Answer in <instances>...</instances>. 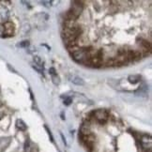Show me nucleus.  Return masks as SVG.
Masks as SVG:
<instances>
[{"mask_svg": "<svg viewBox=\"0 0 152 152\" xmlns=\"http://www.w3.org/2000/svg\"><path fill=\"white\" fill-rule=\"evenodd\" d=\"M16 127L18 128L20 131H26V125L22 119H17L16 120Z\"/></svg>", "mask_w": 152, "mask_h": 152, "instance_id": "423d86ee", "label": "nucleus"}, {"mask_svg": "<svg viewBox=\"0 0 152 152\" xmlns=\"http://www.w3.org/2000/svg\"><path fill=\"white\" fill-rule=\"evenodd\" d=\"M28 149H29V141L27 140V141L26 142V144H25V151L27 152Z\"/></svg>", "mask_w": 152, "mask_h": 152, "instance_id": "ddd939ff", "label": "nucleus"}, {"mask_svg": "<svg viewBox=\"0 0 152 152\" xmlns=\"http://www.w3.org/2000/svg\"><path fill=\"white\" fill-rule=\"evenodd\" d=\"M72 102V99L69 98V97L66 98L65 100H64V104H65V105H69Z\"/></svg>", "mask_w": 152, "mask_h": 152, "instance_id": "9d476101", "label": "nucleus"}, {"mask_svg": "<svg viewBox=\"0 0 152 152\" xmlns=\"http://www.w3.org/2000/svg\"><path fill=\"white\" fill-rule=\"evenodd\" d=\"M34 61H35V64H37V65H42V60L39 56H35Z\"/></svg>", "mask_w": 152, "mask_h": 152, "instance_id": "6e6552de", "label": "nucleus"}, {"mask_svg": "<svg viewBox=\"0 0 152 152\" xmlns=\"http://www.w3.org/2000/svg\"><path fill=\"white\" fill-rule=\"evenodd\" d=\"M142 56H143L142 52L137 51V50H129L127 52V58L129 62L139 60Z\"/></svg>", "mask_w": 152, "mask_h": 152, "instance_id": "f03ea898", "label": "nucleus"}, {"mask_svg": "<svg viewBox=\"0 0 152 152\" xmlns=\"http://www.w3.org/2000/svg\"><path fill=\"white\" fill-rule=\"evenodd\" d=\"M40 3H42V4H44L45 7H50L51 4H52V1H42Z\"/></svg>", "mask_w": 152, "mask_h": 152, "instance_id": "f8f14e48", "label": "nucleus"}, {"mask_svg": "<svg viewBox=\"0 0 152 152\" xmlns=\"http://www.w3.org/2000/svg\"><path fill=\"white\" fill-rule=\"evenodd\" d=\"M4 33H5V28H4V26L0 25V37H4Z\"/></svg>", "mask_w": 152, "mask_h": 152, "instance_id": "9b49d317", "label": "nucleus"}, {"mask_svg": "<svg viewBox=\"0 0 152 152\" xmlns=\"http://www.w3.org/2000/svg\"><path fill=\"white\" fill-rule=\"evenodd\" d=\"M5 28V33H4V37H10L12 36L14 33V25L10 22H7L4 25Z\"/></svg>", "mask_w": 152, "mask_h": 152, "instance_id": "7ed1b4c3", "label": "nucleus"}, {"mask_svg": "<svg viewBox=\"0 0 152 152\" xmlns=\"http://www.w3.org/2000/svg\"><path fill=\"white\" fill-rule=\"evenodd\" d=\"M49 73H50L51 75H55V74H56V69H55L54 68H51V69H49Z\"/></svg>", "mask_w": 152, "mask_h": 152, "instance_id": "4468645a", "label": "nucleus"}, {"mask_svg": "<svg viewBox=\"0 0 152 152\" xmlns=\"http://www.w3.org/2000/svg\"><path fill=\"white\" fill-rule=\"evenodd\" d=\"M52 80H53V83L55 85H59V83H60V78L58 77L57 74L52 75Z\"/></svg>", "mask_w": 152, "mask_h": 152, "instance_id": "0eeeda50", "label": "nucleus"}, {"mask_svg": "<svg viewBox=\"0 0 152 152\" xmlns=\"http://www.w3.org/2000/svg\"><path fill=\"white\" fill-rule=\"evenodd\" d=\"M69 80H71V82H72L73 84L77 85V86H84V85H85L84 80L82 79V78H80L79 76L72 75V76H71V78H69Z\"/></svg>", "mask_w": 152, "mask_h": 152, "instance_id": "20e7f679", "label": "nucleus"}, {"mask_svg": "<svg viewBox=\"0 0 152 152\" xmlns=\"http://www.w3.org/2000/svg\"><path fill=\"white\" fill-rule=\"evenodd\" d=\"M128 81L130 82L131 84H132V85H135V84H137V83H139L140 81H141V76L140 75H130L128 77Z\"/></svg>", "mask_w": 152, "mask_h": 152, "instance_id": "39448f33", "label": "nucleus"}, {"mask_svg": "<svg viewBox=\"0 0 152 152\" xmlns=\"http://www.w3.org/2000/svg\"><path fill=\"white\" fill-rule=\"evenodd\" d=\"M93 118H94L99 123L104 124L109 118V113L104 109L97 110L95 112H93Z\"/></svg>", "mask_w": 152, "mask_h": 152, "instance_id": "f257e3e1", "label": "nucleus"}, {"mask_svg": "<svg viewBox=\"0 0 152 152\" xmlns=\"http://www.w3.org/2000/svg\"><path fill=\"white\" fill-rule=\"evenodd\" d=\"M20 47H23V48H27L29 46V42L28 40H24V42H22L20 44H19Z\"/></svg>", "mask_w": 152, "mask_h": 152, "instance_id": "1a4fd4ad", "label": "nucleus"}]
</instances>
